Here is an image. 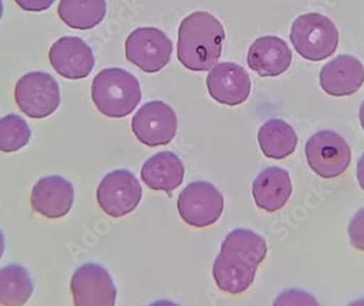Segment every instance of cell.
<instances>
[{"instance_id": "obj_16", "label": "cell", "mask_w": 364, "mask_h": 306, "mask_svg": "<svg viewBox=\"0 0 364 306\" xmlns=\"http://www.w3.org/2000/svg\"><path fill=\"white\" fill-rule=\"evenodd\" d=\"M247 60L249 68L259 77H278L291 65L292 53L283 38L262 36L251 45Z\"/></svg>"}, {"instance_id": "obj_21", "label": "cell", "mask_w": 364, "mask_h": 306, "mask_svg": "<svg viewBox=\"0 0 364 306\" xmlns=\"http://www.w3.org/2000/svg\"><path fill=\"white\" fill-rule=\"evenodd\" d=\"M33 287L30 275L20 265H9L0 269V304L23 305L32 297Z\"/></svg>"}, {"instance_id": "obj_3", "label": "cell", "mask_w": 364, "mask_h": 306, "mask_svg": "<svg viewBox=\"0 0 364 306\" xmlns=\"http://www.w3.org/2000/svg\"><path fill=\"white\" fill-rule=\"evenodd\" d=\"M92 99L103 115L110 118L127 117L142 99L140 83L124 69H104L94 77Z\"/></svg>"}, {"instance_id": "obj_14", "label": "cell", "mask_w": 364, "mask_h": 306, "mask_svg": "<svg viewBox=\"0 0 364 306\" xmlns=\"http://www.w3.org/2000/svg\"><path fill=\"white\" fill-rule=\"evenodd\" d=\"M73 200L75 190L71 182L60 175H49L33 187L31 205L40 215L58 219L70 212Z\"/></svg>"}, {"instance_id": "obj_10", "label": "cell", "mask_w": 364, "mask_h": 306, "mask_svg": "<svg viewBox=\"0 0 364 306\" xmlns=\"http://www.w3.org/2000/svg\"><path fill=\"white\" fill-rule=\"evenodd\" d=\"M131 128L136 138L150 148L167 145L177 134V115L168 104L149 102L136 111Z\"/></svg>"}, {"instance_id": "obj_26", "label": "cell", "mask_w": 364, "mask_h": 306, "mask_svg": "<svg viewBox=\"0 0 364 306\" xmlns=\"http://www.w3.org/2000/svg\"><path fill=\"white\" fill-rule=\"evenodd\" d=\"M357 178L359 181L360 187L364 191V154L360 157L357 165Z\"/></svg>"}, {"instance_id": "obj_27", "label": "cell", "mask_w": 364, "mask_h": 306, "mask_svg": "<svg viewBox=\"0 0 364 306\" xmlns=\"http://www.w3.org/2000/svg\"><path fill=\"white\" fill-rule=\"evenodd\" d=\"M5 236H4L3 232L0 231V258L3 257L4 252H5Z\"/></svg>"}, {"instance_id": "obj_25", "label": "cell", "mask_w": 364, "mask_h": 306, "mask_svg": "<svg viewBox=\"0 0 364 306\" xmlns=\"http://www.w3.org/2000/svg\"><path fill=\"white\" fill-rule=\"evenodd\" d=\"M24 11L41 12L52 7L55 0H14Z\"/></svg>"}, {"instance_id": "obj_7", "label": "cell", "mask_w": 364, "mask_h": 306, "mask_svg": "<svg viewBox=\"0 0 364 306\" xmlns=\"http://www.w3.org/2000/svg\"><path fill=\"white\" fill-rule=\"evenodd\" d=\"M178 212L191 227L205 228L220 219L224 211V197L220 190L208 181L190 183L180 193Z\"/></svg>"}, {"instance_id": "obj_1", "label": "cell", "mask_w": 364, "mask_h": 306, "mask_svg": "<svg viewBox=\"0 0 364 306\" xmlns=\"http://www.w3.org/2000/svg\"><path fill=\"white\" fill-rule=\"evenodd\" d=\"M267 254V241L252 230L236 229L223 241L213 266L215 283L224 293L240 295L255 279L257 267Z\"/></svg>"}, {"instance_id": "obj_24", "label": "cell", "mask_w": 364, "mask_h": 306, "mask_svg": "<svg viewBox=\"0 0 364 306\" xmlns=\"http://www.w3.org/2000/svg\"><path fill=\"white\" fill-rule=\"evenodd\" d=\"M277 304H316L318 305V302L316 300L311 297V295H306V293H301V291H288V293H284L280 295L279 299L276 300L275 305Z\"/></svg>"}, {"instance_id": "obj_19", "label": "cell", "mask_w": 364, "mask_h": 306, "mask_svg": "<svg viewBox=\"0 0 364 306\" xmlns=\"http://www.w3.org/2000/svg\"><path fill=\"white\" fill-rule=\"evenodd\" d=\"M259 148L265 156L284 159L296 151L298 136L294 129L283 119H271L264 122L257 133Z\"/></svg>"}, {"instance_id": "obj_4", "label": "cell", "mask_w": 364, "mask_h": 306, "mask_svg": "<svg viewBox=\"0 0 364 306\" xmlns=\"http://www.w3.org/2000/svg\"><path fill=\"white\" fill-rule=\"evenodd\" d=\"M290 40L296 52L306 60L322 61L336 52L339 33L332 20L313 12L294 20Z\"/></svg>"}, {"instance_id": "obj_13", "label": "cell", "mask_w": 364, "mask_h": 306, "mask_svg": "<svg viewBox=\"0 0 364 306\" xmlns=\"http://www.w3.org/2000/svg\"><path fill=\"white\" fill-rule=\"evenodd\" d=\"M206 85L210 97L222 105H241L251 92L250 75L234 62L218 63L208 73Z\"/></svg>"}, {"instance_id": "obj_5", "label": "cell", "mask_w": 364, "mask_h": 306, "mask_svg": "<svg viewBox=\"0 0 364 306\" xmlns=\"http://www.w3.org/2000/svg\"><path fill=\"white\" fill-rule=\"evenodd\" d=\"M14 99L26 116L43 119L54 114L60 105V89L49 73L34 71L26 73L18 81Z\"/></svg>"}, {"instance_id": "obj_28", "label": "cell", "mask_w": 364, "mask_h": 306, "mask_svg": "<svg viewBox=\"0 0 364 306\" xmlns=\"http://www.w3.org/2000/svg\"><path fill=\"white\" fill-rule=\"evenodd\" d=\"M359 118L362 128H363L364 130V101L363 103L361 104V107H360Z\"/></svg>"}, {"instance_id": "obj_17", "label": "cell", "mask_w": 364, "mask_h": 306, "mask_svg": "<svg viewBox=\"0 0 364 306\" xmlns=\"http://www.w3.org/2000/svg\"><path fill=\"white\" fill-rule=\"evenodd\" d=\"M289 173L279 167H269L257 175L252 185V195L257 207L274 213L287 204L291 197Z\"/></svg>"}, {"instance_id": "obj_9", "label": "cell", "mask_w": 364, "mask_h": 306, "mask_svg": "<svg viewBox=\"0 0 364 306\" xmlns=\"http://www.w3.org/2000/svg\"><path fill=\"white\" fill-rule=\"evenodd\" d=\"M173 53V42L156 28H139L126 40V57L146 73L163 70Z\"/></svg>"}, {"instance_id": "obj_12", "label": "cell", "mask_w": 364, "mask_h": 306, "mask_svg": "<svg viewBox=\"0 0 364 306\" xmlns=\"http://www.w3.org/2000/svg\"><path fill=\"white\" fill-rule=\"evenodd\" d=\"M49 62L61 77L85 79L95 66L93 50L87 42L75 36H63L49 50Z\"/></svg>"}, {"instance_id": "obj_8", "label": "cell", "mask_w": 364, "mask_h": 306, "mask_svg": "<svg viewBox=\"0 0 364 306\" xmlns=\"http://www.w3.org/2000/svg\"><path fill=\"white\" fill-rule=\"evenodd\" d=\"M142 195V187L134 173L117 169L104 177L98 185L96 199L104 213L120 218L138 207Z\"/></svg>"}, {"instance_id": "obj_15", "label": "cell", "mask_w": 364, "mask_h": 306, "mask_svg": "<svg viewBox=\"0 0 364 306\" xmlns=\"http://www.w3.org/2000/svg\"><path fill=\"white\" fill-rule=\"evenodd\" d=\"M364 82V66L350 55H341L323 67L320 84L323 91L335 97L357 93Z\"/></svg>"}, {"instance_id": "obj_11", "label": "cell", "mask_w": 364, "mask_h": 306, "mask_svg": "<svg viewBox=\"0 0 364 306\" xmlns=\"http://www.w3.org/2000/svg\"><path fill=\"white\" fill-rule=\"evenodd\" d=\"M75 305H114L117 290L109 273L94 263L82 265L71 278Z\"/></svg>"}, {"instance_id": "obj_6", "label": "cell", "mask_w": 364, "mask_h": 306, "mask_svg": "<svg viewBox=\"0 0 364 306\" xmlns=\"http://www.w3.org/2000/svg\"><path fill=\"white\" fill-rule=\"evenodd\" d=\"M306 156L310 168L325 179L343 175L351 162L348 143L343 136L329 130L316 132L309 138Z\"/></svg>"}, {"instance_id": "obj_2", "label": "cell", "mask_w": 364, "mask_h": 306, "mask_svg": "<svg viewBox=\"0 0 364 306\" xmlns=\"http://www.w3.org/2000/svg\"><path fill=\"white\" fill-rule=\"evenodd\" d=\"M177 57L191 71H208L222 56L225 30L213 14L196 11L182 20L178 33Z\"/></svg>"}, {"instance_id": "obj_23", "label": "cell", "mask_w": 364, "mask_h": 306, "mask_svg": "<svg viewBox=\"0 0 364 306\" xmlns=\"http://www.w3.org/2000/svg\"><path fill=\"white\" fill-rule=\"evenodd\" d=\"M348 234L351 246L364 252V207L351 218L348 226Z\"/></svg>"}, {"instance_id": "obj_22", "label": "cell", "mask_w": 364, "mask_h": 306, "mask_svg": "<svg viewBox=\"0 0 364 306\" xmlns=\"http://www.w3.org/2000/svg\"><path fill=\"white\" fill-rule=\"evenodd\" d=\"M32 131L28 122L18 115L0 118V151L5 153L16 152L30 142Z\"/></svg>"}, {"instance_id": "obj_20", "label": "cell", "mask_w": 364, "mask_h": 306, "mask_svg": "<svg viewBox=\"0 0 364 306\" xmlns=\"http://www.w3.org/2000/svg\"><path fill=\"white\" fill-rule=\"evenodd\" d=\"M107 11L106 0H60L61 21L75 30H91L103 21Z\"/></svg>"}, {"instance_id": "obj_29", "label": "cell", "mask_w": 364, "mask_h": 306, "mask_svg": "<svg viewBox=\"0 0 364 306\" xmlns=\"http://www.w3.org/2000/svg\"><path fill=\"white\" fill-rule=\"evenodd\" d=\"M4 14V4L3 0H0V20L3 18Z\"/></svg>"}, {"instance_id": "obj_18", "label": "cell", "mask_w": 364, "mask_h": 306, "mask_svg": "<svg viewBox=\"0 0 364 306\" xmlns=\"http://www.w3.org/2000/svg\"><path fill=\"white\" fill-rule=\"evenodd\" d=\"M185 178V166L173 152H159L147 159L141 169V179L154 191L171 193L181 185Z\"/></svg>"}]
</instances>
